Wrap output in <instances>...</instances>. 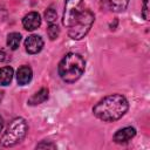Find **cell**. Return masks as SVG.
<instances>
[{
	"label": "cell",
	"instance_id": "cell-5",
	"mask_svg": "<svg viewBox=\"0 0 150 150\" xmlns=\"http://www.w3.org/2000/svg\"><path fill=\"white\" fill-rule=\"evenodd\" d=\"M83 9H84L83 0H66L63 16H62V25L66 28L71 27L81 15Z\"/></svg>",
	"mask_w": 150,
	"mask_h": 150
},
{
	"label": "cell",
	"instance_id": "cell-16",
	"mask_svg": "<svg viewBox=\"0 0 150 150\" xmlns=\"http://www.w3.org/2000/svg\"><path fill=\"white\" fill-rule=\"evenodd\" d=\"M36 148H38V149H46V148H48V149H56V145H55L54 143H52V142L42 141L41 143H39V144L36 145Z\"/></svg>",
	"mask_w": 150,
	"mask_h": 150
},
{
	"label": "cell",
	"instance_id": "cell-14",
	"mask_svg": "<svg viewBox=\"0 0 150 150\" xmlns=\"http://www.w3.org/2000/svg\"><path fill=\"white\" fill-rule=\"evenodd\" d=\"M45 19H46V21H47L49 25H50V23H55L56 20H57V13H56V11H55L53 7L47 8L46 12H45Z\"/></svg>",
	"mask_w": 150,
	"mask_h": 150
},
{
	"label": "cell",
	"instance_id": "cell-1",
	"mask_svg": "<svg viewBox=\"0 0 150 150\" xmlns=\"http://www.w3.org/2000/svg\"><path fill=\"white\" fill-rule=\"evenodd\" d=\"M129 108L128 100L121 94H111L98 101L94 108V115L104 121V122H114L120 120Z\"/></svg>",
	"mask_w": 150,
	"mask_h": 150
},
{
	"label": "cell",
	"instance_id": "cell-8",
	"mask_svg": "<svg viewBox=\"0 0 150 150\" xmlns=\"http://www.w3.org/2000/svg\"><path fill=\"white\" fill-rule=\"evenodd\" d=\"M41 25V16L38 12H29L22 19V26L26 30H35Z\"/></svg>",
	"mask_w": 150,
	"mask_h": 150
},
{
	"label": "cell",
	"instance_id": "cell-6",
	"mask_svg": "<svg viewBox=\"0 0 150 150\" xmlns=\"http://www.w3.org/2000/svg\"><path fill=\"white\" fill-rule=\"evenodd\" d=\"M43 47V40L39 35H29L25 40V48L28 54H38Z\"/></svg>",
	"mask_w": 150,
	"mask_h": 150
},
{
	"label": "cell",
	"instance_id": "cell-17",
	"mask_svg": "<svg viewBox=\"0 0 150 150\" xmlns=\"http://www.w3.org/2000/svg\"><path fill=\"white\" fill-rule=\"evenodd\" d=\"M142 15L145 20H149V0H143V9Z\"/></svg>",
	"mask_w": 150,
	"mask_h": 150
},
{
	"label": "cell",
	"instance_id": "cell-10",
	"mask_svg": "<svg viewBox=\"0 0 150 150\" xmlns=\"http://www.w3.org/2000/svg\"><path fill=\"white\" fill-rule=\"evenodd\" d=\"M32 76L33 71L29 66H21L16 71V81L20 86H25L28 82H30Z\"/></svg>",
	"mask_w": 150,
	"mask_h": 150
},
{
	"label": "cell",
	"instance_id": "cell-18",
	"mask_svg": "<svg viewBox=\"0 0 150 150\" xmlns=\"http://www.w3.org/2000/svg\"><path fill=\"white\" fill-rule=\"evenodd\" d=\"M11 60V56L2 49H0V62H7Z\"/></svg>",
	"mask_w": 150,
	"mask_h": 150
},
{
	"label": "cell",
	"instance_id": "cell-15",
	"mask_svg": "<svg viewBox=\"0 0 150 150\" xmlns=\"http://www.w3.org/2000/svg\"><path fill=\"white\" fill-rule=\"evenodd\" d=\"M47 35H48V38L50 40H55V39L59 38V35H60V28L57 27L56 23H50L48 26V28H47Z\"/></svg>",
	"mask_w": 150,
	"mask_h": 150
},
{
	"label": "cell",
	"instance_id": "cell-3",
	"mask_svg": "<svg viewBox=\"0 0 150 150\" xmlns=\"http://www.w3.org/2000/svg\"><path fill=\"white\" fill-rule=\"evenodd\" d=\"M27 131H28V125L26 120L22 117H16L8 124L7 129L2 134L0 138V144L6 148L14 146L25 138Z\"/></svg>",
	"mask_w": 150,
	"mask_h": 150
},
{
	"label": "cell",
	"instance_id": "cell-12",
	"mask_svg": "<svg viewBox=\"0 0 150 150\" xmlns=\"http://www.w3.org/2000/svg\"><path fill=\"white\" fill-rule=\"evenodd\" d=\"M14 70L9 66H5L0 68V86H8L13 79Z\"/></svg>",
	"mask_w": 150,
	"mask_h": 150
},
{
	"label": "cell",
	"instance_id": "cell-7",
	"mask_svg": "<svg viewBox=\"0 0 150 150\" xmlns=\"http://www.w3.org/2000/svg\"><path fill=\"white\" fill-rule=\"evenodd\" d=\"M136 135V129L132 127H125L123 129H120L118 131H116V134L112 137V141L115 143L118 144H124L128 143L129 141H131Z\"/></svg>",
	"mask_w": 150,
	"mask_h": 150
},
{
	"label": "cell",
	"instance_id": "cell-9",
	"mask_svg": "<svg viewBox=\"0 0 150 150\" xmlns=\"http://www.w3.org/2000/svg\"><path fill=\"white\" fill-rule=\"evenodd\" d=\"M128 4L129 0H102L103 7L114 13L123 12L128 7Z\"/></svg>",
	"mask_w": 150,
	"mask_h": 150
},
{
	"label": "cell",
	"instance_id": "cell-13",
	"mask_svg": "<svg viewBox=\"0 0 150 150\" xmlns=\"http://www.w3.org/2000/svg\"><path fill=\"white\" fill-rule=\"evenodd\" d=\"M20 41H21V35L16 32H13V33L8 34V36H7V46L12 50L18 49V47L20 45Z\"/></svg>",
	"mask_w": 150,
	"mask_h": 150
},
{
	"label": "cell",
	"instance_id": "cell-20",
	"mask_svg": "<svg viewBox=\"0 0 150 150\" xmlns=\"http://www.w3.org/2000/svg\"><path fill=\"white\" fill-rule=\"evenodd\" d=\"M2 127H4V120H2V117L0 116V131L2 130Z\"/></svg>",
	"mask_w": 150,
	"mask_h": 150
},
{
	"label": "cell",
	"instance_id": "cell-2",
	"mask_svg": "<svg viewBox=\"0 0 150 150\" xmlns=\"http://www.w3.org/2000/svg\"><path fill=\"white\" fill-rule=\"evenodd\" d=\"M86 69L84 59L77 53L66 54L59 63V75L67 83H74L77 81Z\"/></svg>",
	"mask_w": 150,
	"mask_h": 150
},
{
	"label": "cell",
	"instance_id": "cell-4",
	"mask_svg": "<svg viewBox=\"0 0 150 150\" xmlns=\"http://www.w3.org/2000/svg\"><path fill=\"white\" fill-rule=\"evenodd\" d=\"M95 21V15L90 9L84 8L79 19L74 22L71 27L68 28V35L73 40H81L83 39L88 32L90 30L93 23Z\"/></svg>",
	"mask_w": 150,
	"mask_h": 150
},
{
	"label": "cell",
	"instance_id": "cell-19",
	"mask_svg": "<svg viewBox=\"0 0 150 150\" xmlns=\"http://www.w3.org/2000/svg\"><path fill=\"white\" fill-rule=\"evenodd\" d=\"M7 16V11L4 6H0V22H2L5 20V18Z\"/></svg>",
	"mask_w": 150,
	"mask_h": 150
},
{
	"label": "cell",
	"instance_id": "cell-11",
	"mask_svg": "<svg viewBox=\"0 0 150 150\" xmlns=\"http://www.w3.org/2000/svg\"><path fill=\"white\" fill-rule=\"evenodd\" d=\"M48 100V89L47 88H41L39 91H36L34 95H32L28 100V104L30 105H38L43 103L45 101Z\"/></svg>",
	"mask_w": 150,
	"mask_h": 150
}]
</instances>
